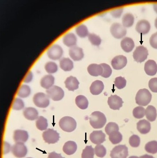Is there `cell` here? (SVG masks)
<instances>
[{"mask_svg": "<svg viewBox=\"0 0 157 158\" xmlns=\"http://www.w3.org/2000/svg\"><path fill=\"white\" fill-rule=\"evenodd\" d=\"M106 123V118L104 114L100 111H94L91 114L90 123L95 129L103 128Z\"/></svg>", "mask_w": 157, "mask_h": 158, "instance_id": "cell-1", "label": "cell"}, {"mask_svg": "<svg viewBox=\"0 0 157 158\" xmlns=\"http://www.w3.org/2000/svg\"><path fill=\"white\" fill-rule=\"evenodd\" d=\"M152 95L147 89H140L135 96L136 104L140 106H146L151 100Z\"/></svg>", "mask_w": 157, "mask_h": 158, "instance_id": "cell-2", "label": "cell"}, {"mask_svg": "<svg viewBox=\"0 0 157 158\" xmlns=\"http://www.w3.org/2000/svg\"><path fill=\"white\" fill-rule=\"evenodd\" d=\"M59 126L63 131L72 132L76 128V122L73 118L69 116L63 117L59 121Z\"/></svg>", "mask_w": 157, "mask_h": 158, "instance_id": "cell-3", "label": "cell"}, {"mask_svg": "<svg viewBox=\"0 0 157 158\" xmlns=\"http://www.w3.org/2000/svg\"><path fill=\"white\" fill-rule=\"evenodd\" d=\"M47 96L55 101H60L64 96L63 89L57 86H53L46 91Z\"/></svg>", "mask_w": 157, "mask_h": 158, "instance_id": "cell-4", "label": "cell"}, {"mask_svg": "<svg viewBox=\"0 0 157 158\" xmlns=\"http://www.w3.org/2000/svg\"><path fill=\"white\" fill-rule=\"evenodd\" d=\"M36 106L40 108H46L50 104V100L47 95L42 92L35 94L33 98Z\"/></svg>", "mask_w": 157, "mask_h": 158, "instance_id": "cell-5", "label": "cell"}, {"mask_svg": "<svg viewBox=\"0 0 157 158\" xmlns=\"http://www.w3.org/2000/svg\"><path fill=\"white\" fill-rule=\"evenodd\" d=\"M43 137L45 142L53 144L58 142L60 138L59 134L53 129H48L43 133Z\"/></svg>", "mask_w": 157, "mask_h": 158, "instance_id": "cell-6", "label": "cell"}, {"mask_svg": "<svg viewBox=\"0 0 157 158\" xmlns=\"http://www.w3.org/2000/svg\"><path fill=\"white\" fill-rule=\"evenodd\" d=\"M129 155L128 148L126 145L115 147L110 152L111 158H127Z\"/></svg>", "mask_w": 157, "mask_h": 158, "instance_id": "cell-7", "label": "cell"}, {"mask_svg": "<svg viewBox=\"0 0 157 158\" xmlns=\"http://www.w3.org/2000/svg\"><path fill=\"white\" fill-rule=\"evenodd\" d=\"M148 55L147 49L143 46H140L137 47L133 52V57L136 62L141 63L147 59Z\"/></svg>", "mask_w": 157, "mask_h": 158, "instance_id": "cell-8", "label": "cell"}, {"mask_svg": "<svg viewBox=\"0 0 157 158\" xmlns=\"http://www.w3.org/2000/svg\"><path fill=\"white\" fill-rule=\"evenodd\" d=\"M110 32L116 39H121L126 36L127 34V30L122 24L115 23L111 26Z\"/></svg>", "mask_w": 157, "mask_h": 158, "instance_id": "cell-9", "label": "cell"}, {"mask_svg": "<svg viewBox=\"0 0 157 158\" xmlns=\"http://www.w3.org/2000/svg\"><path fill=\"white\" fill-rule=\"evenodd\" d=\"M11 151L16 157L22 158L26 156L27 149L24 143H16L11 148Z\"/></svg>", "mask_w": 157, "mask_h": 158, "instance_id": "cell-10", "label": "cell"}, {"mask_svg": "<svg viewBox=\"0 0 157 158\" xmlns=\"http://www.w3.org/2000/svg\"><path fill=\"white\" fill-rule=\"evenodd\" d=\"M63 49L59 45H54L47 51V55L50 59L57 60L60 59L63 54Z\"/></svg>", "mask_w": 157, "mask_h": 158, "instance_id": "cell-11", "label": "cell"}, {"mask_svg": "<svg viewBox=\"0 0 157 158\" xmlns=\"http://www.w3.org/2000/svg\"><path fill=\"white\" fill-rule=\"evenodd\" d=\"M124 102L122 99L117 95H111L109 97L108 104L109 107L114 110H119L123 106Z\"/></svg>", "mask_w": 157, "mask_h": 158, "instance_id": "cell-12", "label": "cell"}, {"mask_svg": "<svg viewBox=\"0 0 157 158\" xmlns=\"http://www.w3.org/2000/svg\"><path fill=\"white\" fill-rule=\"evenodd\" d=\"M127 63V58L123 55L116 56L111 61L112 66L115 70L122 69L126 66Z\"/></svg>", "mask_w": 157, "mask_h": 158, "instance_id": "cell-13", "label": "cell"}, {"mask_svg": "<svg viewBox=\"0 0 157 158\" xmlns=\"http://www.w3.org/2000/svg\"><path fill=\"white\" fill-rule=\"evenodd\" d=\"M105 134L101 130L94 131L90 135V139L91 142L94 144H101L105 141Z\"/></svg>", "mask_w": 157, "mask_h": 158, "instance_id": "cell-14", "label": "cell"}, {"mask_svg": "<svg viewBox=\"0 0 157 158\" xmlns=\"http://www.w3.org/2000/svg\"><path fill=\"white\" fill-rule=\"evenodd\" d=\"M135 29L138 33L143 35L147 34L150 31V23L147 20L142 19L137 23Z\"/></svg>", "mask_w": 157, "mask_h": 158, "instance_id": "cell-15", "label": "cell"}, {"mask_svg": "<svg viewBox=\"0 0 157 158\" xmlns=\"http://www.w3.org/2000/svg\"><path fill=\"white\" fill-rule=\"evenodd\" d=\"M69 54L70 57L75 61L81 60L84 57L83 49L78 47L71 48L69 49Z\"/></svg>", "mask_w": 157, "mask_h": 158, "instance_id": "cell-16", "label": "cell"}, {"mask_svg": "<svg viewBox=\"0 0 157 158\" xmlns=\"http://www.w3.org/2000/svg\"><path fill=\"white\" fill-rule=\"evenodd\" d=\"M28 138V133L25 130H16L14 131L13 139L15 142L24 143L27 141Z\"/></svg>", "mask_w": 157, "mask_h": 158, "instance_id": "cell-17", "label": "cell"}, {"mask_svg": "<svg viewBox=\"0 0 157 158\" xmlns=\"http://www.w3.org/2000/svg\"><path fill=\"white\" fill-rule=\"evenodd\" d=\"M144 70L147 74L153 76L157 73V64L152 60H148L145 64Z\"/></svg>", "mask_w": 157, "mask_h": 158, "instance_id": "cell-18", "label": "cell"}, {"mask_svg": "<svg viewBox=\"0 0 157 158\" xmlns=\"http://www.w3.org/2000/svg\"><path fill=\"white\" fill-rule=\"evenodd\" d=\"M65 87L70 91H74L78 89L80 84L79 81L75 77L70 76L64 81Z\"/></svg>", "mask_w": 157, "mask_h": 158, "instance_id": "cell-19", "label": "cell"}, {"mask_svg": "<svg viewBox=\"0 0 157 158\" xmlns=\"http://www.w3.org/2000/svg\"><path fill=\"white\" fill-rule=\"evenodd\" d=\"M104 89V85L103 82L101 81H94L91 84L90 88V92L92 95H98L101 93Z\"/></svg>", "mask_w": 157, "mask_h": 158, "instance_id": "cell-20", "label": "cell"}, {"mask_svg": "<svg viewBox=\"0 0 157 158\" xmlns=\"http://www.w3.org/2000/svg\"><path fill=\"white\" fill-rule=\"evenodd\" d=\"M137 129L141 134H147L151 130V123L146 120H141L138 121L137 123Z\"/></svg>", "mask_w": 157, "mask_h": 158, "instance_id": "cell-21", "label": "cell"}, {"mask_svg": "<svg viewBox=\"0 0 157 158\" xmlns=\"http://www.w3.org/2000/svg\"><path fill=\"white\" fill-rule=\"evenodd\" d=\"M121 46L123 51L127 53L131 52L135 47V44L132 39L129 37L124 38L121 43Z\"/></svg>", "mask_w": 157, "mask_h": 158, "instance_id": "cell-22", "label": "cell"}, {"mask_svg": "<svg viewBox=\"0 0 157 158\" xmlns=\"http://www.w3.org/2000/svg\"><path fill=\"white\" fill-rule=\"evenodd\" d=\"M23 114L26 118L28 120H35L39 118V113L37 110L33 107L26 108L23 110Z\"/></svg>", "mask_w": 157, "mask_h": 158, "instance_id": "cell-23", "label": "cell"}, {"mask_svg": "<svg viewBox=\"0 0 157 158\" xmlns=\"http://www.w3.org/2000/svg\"><path fill=\"white\" fill-rule=\"evenodd\" d=\"M54 77L51 75H47L43 77L40 81L41 86L44 89H49L53 86L54 83Z\"/></svg>", "mask_w": 157, "mask_h": 158, "instance_id": "cell-24", "label": "cell"}, {"mask_svg": "<svg viewBox=\"0 0 157 158\" xmlns=\"http://www.w3.org/2000/svg\"><path fill=\"white\" fill-rule=\"evenodd\" d=\"M88 72L91 76L97 77L101 76L103 73V69L100 64H92L88 67Z\"/></svg>", "mask_w": 157, "mask_h": 158, "instance_id": "cell-25", "label": "cell"}, {"mask_svg": "<svg viewBox=\"0 0 157 158\" xmlns=\"http://www.w3.org/2000/svg\"><path fill=\"white\" fill-rule=\"evenodd\" d=\"M77 149V146L76 142L72 141H68L64 143L63 151L66 155H72L76 152Z\"/></svg>", "mask_w": 157, "mask_h": 158, "instance_id": "cell-26", "label": "cell"}, {"mask_svg": "<svg viewBox=\"0 0 157 158\" xmlns=\"http://www.w3.org/2000/svg\"><path fill=\"white\" fill-rule=\"evenodd\" d=\"M64 44L68 47H73L76 44L77 38L74 34L68 33L63 39Z\"/></svg>", "mask_w": 157, "mask_h": 158, "instance_id": "cell-27", "label": "cell"}, {"mask_svg": "<svg viewBox=\"0 0 157 158\" xmlns=\"http://www.w3.org/2000/svg\"><path fill=\"white\" fill-rule=\"evenodd\" d=\"M60 66L64 71H70L73 68V63L69 58L64 57L60 60Z\"/></svg>", "mask_w": 157, "mask_h": 158, "instance_id": "cell-28", "label": "cell"}, {"mask_svg": "<svg viewBox=\"0 0 157 158\" xmlns=\"http://www.w3.org/2000/svg\"><path fill=\"white\" fill-rule=\"evenodd\" d=\"M145 115L148 120L154 122L157 116L156 109L153 106H148L146 110Z\"/></svg>", "mask_w": 157, "mask_h": 158, "instance_id": "cell-29", "label": "cell"}, {"mask_svg": "<svg viewBox=\"0 0 157 158\" xmlns=\"http://www.w3.org/2000/svg\"><path fill=\"white\" fill-rule=\"evenodd\" d=\"M76 103L78 107L82 110L86 109L89 104L87 98L82 95H78L76 97Z\"/></svg>", "mask_w": 157, "mask_h": 158, "instance_id": "cell-30", "label": "cell"}, {"mask_svg": "<svg viewBox=\"0 0 157 158\" xmlns=\"http://www.w3.org/2000/svg\"><path fill=\"white\" fill-rule=\"evenodd\" d=\"M122 24L125 27H130L133 25L134 22V16L130 13H126L123 16Z\"/></svg>", "mask_w": 157, "mask_h": 158, "instance_id": "cell-31", "label": "cell"}, {"mask_svg": "<svg viewBox=\"0 0 157 158\" xmlns=\"http://www.w3.org/2000/svg\"><path fill=\"white\" fill-rule=\"evenodd\" d=\"M48 125L47 119L43 117H39L36 121V126L37 129L41 131L47 130Z\"/></svg>", "mask_w": 157, "mask_h": 158, "instance_id": "cell-32", "label": "cell"}, {"mask_svg": "<svg viewBox=\"0 0 157 158\" xmlns=\"http://www.w3.org/2000/svg\"><path fill=\"white\" fill-rule=\"evenodd\" d=\"M109 139L113 144H118L122 140V135L119 131H116L109 135Z\"/></svg>", "mask_w": 157, "mask_h": 158, "instance_id": "cell-33", "label": "cell"}, {"mask_svg": "<svg viewBox=\"0 0 157 158\" xmlns=\"http://www.w3.org/2000/svg\"><path fill=\"white\" fill-rule=\"evenodd\" d=\"M31 90L30 88L27 85H23L20 87L17 95L21 98H25L30 95Z\"/></svg>", "mask_w": 157, "mask_h": 158, "instance_id": "cell-34", "label": "cell"}, {"mask_svg": "<svg viewBox=\"0 0 157 158\" xmlns=\"http://www.w3.org/2000/svg\"><path fill=\"white\" fill-rule=\"evenodd\" d=\"M145 149L149 153L155 154L157 153V141L153 140L148 142L145 146Z\"/></svg>", "mask_w": 157, "mask_h": 158, "instance_id": "cell-35", "label": "cell"}, {"mask_svg": "<svg viewBox=\"0 0 157 158\" xmlns=\"http://www.w3.org/2000/svg\"><path fill=\"white\" fill-rule=\"evenodd\" d=\"M76 31L78 35L81 38L86 37L89 35L88 29L84 24H81L77 27L76 29Z\"/></svg>", "mask_w": 157, "mask_h": 158, "instance_id": "cell-36", "label": "cell"}, {"mask_svg": "<svg viewBox=\"0 0 157 158\" xmlns=\"http://www.w3.org/2000/svg\"><path fill=\"white\" fill-rule=\"evenodd\" d=\"M94 148L91 146H87L82 152V158H94Z\"/></svg>", "mask_w": 157, "mask_h": 158, "instance_id": "cell-37", "label": "cell"}, {"mask_svg": "<svg viewBox=\"0 0 157 158\" xmlns=\"http://www.w3.org/2000/svg\"><path fill=\"white\" fill-rule=\"evenodd\" d=\"M145 110L144 108L142 106H137L133 110V116L137 119L142 118L145 115Z\"/></svg>", "mask_w": 157, "mask_h": 158, "instance_id": "cell-38", "label": "cell"}, {"mask_svg": "<svg viewBox=\"0 0 157 158\" xmlns=\"http://www.w3.org/2000/svg\"><path fill=\"white\" fill-rule=\"evenodd\" d=\"M119 128L118 124L114 123H109L105 127V133L107 135H109L112 133L116 131H119Z\"/></svg>", "mask_w": 157, "mask_h": 158, "instance_id": "cell-39", "label": "cell"}, {"mask_svg": "<svg viewBox=\"0 0 157 158\" xmlns=\"http://www.w3.org/2000/svg\"><path fill=\"white\" fill-rule=\"evenodd\" d=\"M94 151L95 155L99 158H103L106 154V149L101 144L96 145L94 148Z\"/></svg>", "mask_w": 157, "mask_h": 158, "instance_id": "cell-40", "label": "cell"}, {"mask_svg": "<svg viewBox=\"0 0 157 158\" xmlns=\"http://www.w3.org/2000/svg\"><path fill=\"white\" fill-rule=\"evenodd\" d=\"M45 68L46 71L50 74L54 73L58 70L57 64L52 61H49L46 63L45 65Z\"/></svg>", "mask_w": 157, "mask_h": 158, "instance_id": "cell-41", "label": "cell"}, {"mask_svg": "<svg viewBox=\"0 0 157 158\" xmlns=\"http://www.w3.org/2000/svg\"><path fill=\"white\" fill-rule=\"evenodd\" d=\"M100 64L103 69V73L101 75V77L105 78L109 77L112 73V70L110 66L105 63L101 64Z\"/></svg>", "mask_w": 157, "mask_h": 158, "instance_id": "cell-42", "label": "cell"}, {"mask_svg": "<svg viewBox=\"0 0 157 158\" xmlns=\"http://www.w3.org/2000/svg\"><path fill=\"white\" fill-rule=\"evenodd\" d=\"M126 80L124 77H119L116 78L115 80L114 85L119 89H124L126 85Z\"/></svg>", "mask_w": 157, "mask_h": 158, "instance_id": "cell-43", "label": "cell"}, {"mask_svg": "<svg viewBox=\"0 0 157 158\" xmlns=\"http://www.w3.org/2000/svg\"><path fill=\"white\" fill-rule=\"evenodd\" d=\"M88 39L91 44L94 46H99L101 43V39L100 37L94 34H89Z\"/></svg>", "mask_w": 157, "mask_h": 158, "instance_id": "cell-44", "label": "cell"}, {"mask_svg": "<svg viewBox=\"0 0 157 158\" xmlns=\"http://www.w3.org/2000/svg\"><path fill=\"white\" fill-rule=\"evenodd\" d=\"M129 143L131 146L133 148H137L140 145V137L136 135H133L130 137Z\"/></svg>", "mask_w": 157, "mask_h": 158, "instance_id": "cell-45", "label": "cell"}, {"mask_svg": "<svg viewBox=\"0 0 157 158\" xmlns=\"http://www.w3.org/2000/svg\"><path fill=\"white\" fill-rule=\"evenodd\" d=\"M24 107V102L22 99L19 98H16L13 102L12 108L14 110H19L23 109Z\"/></svg>", "mask_w": 157, "mask_h": 158, "instance_id": "cell-46", "label": "cell"}, {"mask_svg": "<svg viewBox=\"0 0 157 158\" xmlns=\"http://www.w3.org/2000/svg\"><path fill=\"white\" fill-rule=\"evenodd\" d=\"M149 87L152 92L157 93V78L151 79L149 82Z\"/></svg>", "mask_w": 157, "mask_h": 158, "instance_id": "cell-47", "label": "cell"}, {"mask_svg": "<svg viewBox=\"0 0 157 158\" xmlns=\"http://www.w3.org/2000/svg\"><path fill=\"white\" fill-rule=\"evenodd\" d=\"M150 44L153 48L157 49V32L151 36L150 39Z\"/></svg>", "mask_w": 157, "mask_h": 158, "instance_id": "cell-48", "label": "cell"}, {"mask_svg": "<svg viewBox=\"0 0 157 158\" xmlns=\"http://www.w3.org/2000/svg\"><path fill=\"white\" fill-rule=\"evenodd\" d=\"M123 8H119V9L112 10L111 12V14L114 18H120L123 13Z\"/></svg>", "mask_w": 157, "mask_h": 158, "instance_id": "cell-49", "label": "cell"}, {"mask_svg": "<svg viewBox=\"0 0 157 158\" xmlns=\"http://www.w3.org/2000/svg\"><path fill=\"white\" fill-rule=\"evenodd\" d=\"M10 150H11V146H10V143L6 142H4L3 145L4 154L8 153L10 151Z\"/></svg>", "mask_w": 157, "mask_h": 158, "instance_id": "cell-50", "label": "cell"}, {"mask_svg": "<svg viewBox=\"0 0 157 158\" xmlns=\"http://www.w3.org/2000/svg\"><path fill=\"white\" fill-rule=\"evenodd\" d=\"M48 158H64L61 156L60 154H57L55 152H53L49 154Z\"/></svg>", "mask_w": 157, "mask_h": 158, "instance_id": "cell-51", "label": "cell"}, {"mask_svg": "<svg viewBox=\"0 0 157 158\" xmlns=\"http://www.w3.org/2000/svg\"><path fill=\"white\" fill-rule=\"evenodd\" d=\"M33 75L31 72H29L28 73V74L27 75V77H26L24 79V82L29 83L31 81L32 79Z\"/></svg>", "mask_w": 157, "mask_h": 158, "instance_id": "cell-52", "label": "cell"}, {"mask_svg": "<svg viewBox=\"0 0 157 158\" xmlns=\"http://www.w3.org/2000/svg\"><path fill=\"white\" fill-rule=\"evenodd\" d=\"M139 158H155L153 156L150 155L146 154L143 156H141Z\"/></svg>", "mask_w": 157, "mask_h": 158, "instance_id": "cell-53", "label": "cell"}, {"mask_svg": "<svg viewBox=\"0 0 157 158\" xmlns=\"http://www.w3.org/2000/svg\"><path fill=\"white\" fill-rule=\"evenodd\" d=\"M154 10L155 12L157 13V4H155L153 5Z\"/></svg>", "mask_w": 157, "mask_h": 158, "instance_id": "cell-54", "label": "cell"}, {"mask_svg": "<svg viewBox=\"0 0 157 158\" xmlns=\"http://www.w3.org/2000/svg\"><path fill=\"white\" fill-rule=\"evenodd\" d=\"M155 25L156 28L157 29V17L156 18L155 20Z\"/></svg>", "mask_w": 157, "mask_h": 158, "instance_id": "cell-55", "label": "cell"}, {"mask_svg": "<svg viewBox=\"0 0 157 158\" xmlns=\"http://www.w3.org/2000/svg\"><path fill=\"white\" fill-rule=\"evenodd\" d=\"M129 158H138V157L136 156H130V157Z\"/></svg>", "mask_w": 157, "mask_h": 158, "instance_id": "cell-56", "label": "cell"}, {"mask_svg": "<svg viewBox=\"0 0 157 158\" xmlns=\"http://www.w3.org/2000/svg\"></svg>", "mask_w": 157, "mask_h": 158, "instance_id": "cell-57", "label": "cell"}]
</instances>
